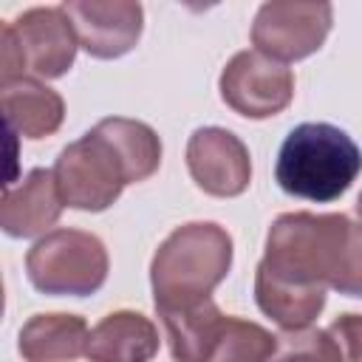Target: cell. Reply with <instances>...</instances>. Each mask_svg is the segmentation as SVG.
<instances>
[{"mask_svg":"<svg viewBox=\"0 0 362 362\" xmlns=\"http://www.w3.org/2000/svg\"><path fill=\"white\" fill-rule=\"evenodd\" d=\"M25 272L37 291L54 297H88L107 280L105 243L82 229H54L25 255Z\"/></svg>","mask_w":362,"mask_h":362,"instance_id":"5b68a950","label":"cell"},{"mask_svg":"<svg viewBox=\"0 0 362 362\" xmlns=\"http://www.w3.org/2000/svg\"><path fill=\"white\" fill-rule=\"evenodd\" d=\"M79 45L96 59H116L136 48L144 11L130 0H71L62 3Z\"/></svg>","mask_w":362,"mask_h":362,"instance_id":"30bf717a","label":"cell"},{"mask_svg":"<svg viewBox=\"0 0 362 362\" xmlns=\"http://www.w3.org/2000/svg\"><path fill=\"white\" fill-rule=\"evenodd\" d=\"M272 362H334V354L325 339V331H311L303 337H291L283 354Z\"/></svg>","mask_w":362,"mask_h":362,"instance_id":"ffe728a7","label":"cell"},{"mask_svg":"<svg viewBox=\"0 0 362 362\" xmlns=\"http://www.w3.org/2000/svg\"><path fill=\"white\" fill-rule=\"evenodd\" d=\"M158 317L175 362H206L209 348L226 320L212 297L184 308H161Z\"/></svg>","mask_w":362,"mask_h":362,"instance_id":"9a60e30c","label":"cell"},{"mask_svg":"<svg viewBox=\"0 0 362 362\" xmlns=\"http://www.w3.org/2000/svg\"><path fill=\"white\" fill-rule=\"evenodd\" d=\"M362 173L359 144L337 124L303 122L280 144L274 178L283 192L317 204L337 201Z\"/></svg>","mask_w":362,"mask_h":362,"instance_id":"3957f363","label":"cell"},{"mask_svg":"<svg viewBox=\"0 0 362 362\" xmlns=\"http://www.w3.org/2000/svg\"><path fill=\"white\" fill-rule=\"evenodd\" d=\"M348 229L351 221L342 212H286L272 223L255 272V300L283 331H305L325 308V288Z\"/></svg>","mask_w":362,"mask_h":362,"instance_id":"6da1fadb","label":"cell"},{"mask_svg":"<svg viewBox=\"0 0 362 362\" xmlns=\"http://www.w3.org/2000/svg\"><path fill=\"white\" fill-rule=\"evenodd\" d=\"M0 99H3L6 124L14 136L45 139V136H54L65 119L62 96L34 76L3 82Z\"/></svg>","mask_w":362,"mask_h":362,"instance_id":"4fadbf2b","label":"cell"},{"mask_svg":"<svg viewBox=\"0 0 362 362\" xmlns=\"http://www.w3.org/2000/svg\"><path fill=\"white\" fill-rule=\"evenodd\" d=\"M331 288L348 297H362V223H351L339 263L331 274Z\"/></svg>","mask_w":362,"mask_h":362,"instance_id":"ac0fdd59","label":"cell"},{"mask_svg":"<svg viewBox=\"0 0 362 362\" xmlns=\"http://www.w3.org/2000/svg\"><path fill=\"white\" fill-rule=\"evenodd\" d=\"M54 181L65 206L102 212L127 187V173L113 147L96 130H88L57 156Z\"/></svg>","mask_w":362,"mask_h":362,"instance_id":"8992f818","label":"cell"},{"mask_svg":"<svg viewBox=\"0 0 362 362\" xmlns=\"http://www.w3.org/2000/svg\"><path fill=\"white\" fill-rule=\"evenodd\" d=\"M356 218H359V223H362V192H359V198H356Z\"/></svg>","mask_w":362,"mask_h":362,"instance_id":"44dd1931","label":"cell"},{"mask_svg":"<svg viewBox=\"0 0 362 362\" xmlns=\"http://www.w3.org/2000/svg\"><path fill=\"white\" fill-rule=\"evenodd\" d=\"M277 354V337L269 334L263 325L226 317L206 362H269Z\"/></svg>","mask_w":362,"mask_h":362,"instance_id":"e0dca14e","label":"cell"},{"mask_svg":"<svg viewBox=\"0 0 362 362\" xmlns=\"http://www.w3.org/2000/svg\"><path fill=\"white\" fill-rule=\"evenodd\" d=\"M76 31L62 6H37L0 28V79H57L76 59Z\"/></svg>","mask_w":362,"mask_h":362,"instance_id":"277c9868","label":"cell"},{"mask_svg":"<svg viewBox=\"0 0 362 362\" xmlns=\"http://www.w3.org/2000/svg\"><path fill=\"white\" fill-rule=\"evenodd\" d=\"M158 354V328L139 311H113L102 317L88 337L90 362H150Z\"/></svg>","mask_w":362,"mask_h":362,"instance_id":"7c38bea8","label":"cell"},{"mask_svg":"<svg viewBox=\"0 0 362 362\" xmlns=\"http://www.w3.org/2000/svg\"><path fill=\"white\" fill-rule=\"evenodd\" d=\"M232 238L212 221H192L167 235L150 263L156 311L184 308L209 300L212 288L229 274Z\"/></svg>","mask_w":362,"mask_h":362,"instance_id":"7a4b0ae2","label":"cell"},{"mask_svg":"<svg viewBox=\"0 0 362 362\" xmlns=\"http://www.w3.org/2000/svg\"><path fill=\"white\" fill-rule=\"evenodd\" d=\"M62 198L54 170H31L20 187H6L0 204V226L8 238H34L51 229L62 215Z\"/></svg>","mask_w":362,"mask_h":362,"instance_id":"8fae6325","label":"cell"},{"mask_svg":"<svg viewBox=\"0 0 362 362\" xmlns=\"http://www.w3.org/2000/svg\"><path fill=\"white\" fill-rule=\"evenodd\" d=\"M187 167L198 189L215 198H235L252 181L246 144L223 127H198L187 141Z\"/></svg>","mask_w":362,"mask_h":362,"instance_id":"9c48e42d","label":"cell"},{"mask_svg":"<svg viewBox=\"0 0 362 362\" xmlns=\"http://www.w3.org/2000/svg\"><path fill=\"white\" fill-rule=\"evenodd\" d=\"M221 99L246 119H269L288 107L294 96V74L260 54L240 51L235 54L221 74Z\"/></svg>","mask_w":362,"mask_h":362,"instance_id":"ba28073f","label":"cell"},{"mask_svg":"<svg viewBox=\"0 0 362 362\" xmlns=\"http://www.w3.org/2000/svg\"><path fill=\"white\" fill-rule=\"evenodd\" d=\"M88 322L76 314H34L20 328L25 362H74L88 351Z\"/></svg>","mask_w":362,"mask_h":362,"instance_id":"5bb4252c","label":"cell"},{"mask_svg":"<svg viewBox=\"0 0 362 362\" xmlns=\"http://www.w3.org/2000/svg\"><path fill=\"white\" fill-rule=\"evenodd\" d=\"M334 362H362V314H342L325 328Z\"/></svg>","mask_w":362,"mask_h":362,"instance_id":"d6986e66","label":"cell"},{"mask_svg":"<svg viewBox=\"0 0 362 362\" xmlns=\"http://www.w3.org/2000/svg\"><path fill=\"white\" fill-rule=\"evenodd\" d=\"M93 130L119 156V161L127 173V184H139L158 170L161 141L150 124L136 122V119H124V116H110V119H102Z\"/></svg>","mask_w":362,"mask_h":362,"instance_id":"2e32d148","label":"cell"},{"mask_svg":"<svg viewBox=\"0 0 362 362\" xmlns=\"http://www.w3.org/2000/svg\"><path fill=\"white\" fill-rule=\"evenodd\" d=\"M331 23L334 8L328 3L274 0L257 8L252 23V42L255 51L277 62H297L322 48Z\"/></svg>","mask_w":362,"mask_h":362,"instance_id":"52a82bcc","label":"cell"}]
</instances>
